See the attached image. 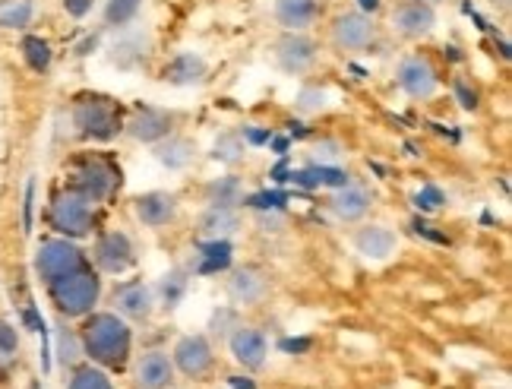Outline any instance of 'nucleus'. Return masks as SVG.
I'll list each match as a JSON object with an SVG mask.
<instances>
[{
    "mask_svg": "<svg viewBox=\"0 0 512 389\" xmlns=\"http://www.w3.org/2000/svg\"><path fill=\"white\" fill-rule=\"evenodd\" d=\"M83 355L92 358V364L108 367V371H121L130 358V326L117 314H86L80 329Z\"/></svg>",
    "mask_w": 512,
    "mask_h": 389,
    "instance_id": "nucleus-1",
    "label": "nucleus"
},
{
    "mask_svg": "<svg viewBox=\"0 0 512 389\" xmlns=\"http://www.w3.org/2000/svg\"><path fill=\"white\" fill-rule=\"evenodd\" d=\"M48 295L57 307V314L64 320H80L86 314H92V307L98 304V295H102V279L95 276L92 266L73 272V276L51 282Z\"/></svg>",
    "mask_w": 512,
    "mask_h": 389,
    "instance_id": "nucleus-2",
    "label": "nucleus"
},
{
    "mask_svg": "<svg viewBox=\"0 0 512 389\" xmlns=\"http://www.w3.org/2000/svg\"><path fill=\"white\" fill-rule=\"evenodd\" d=\"M70 190H76L80 197L89 203H102L108 200L114 187H121V168H114L105 155H80L70 165Z\"/></svg>",
    "mask_w": 512,
    "mask_h": 389,
    "instance_id": "nucleus-3",
    "label": "nucleus"
},
{
    "mask_svg": "<svg viewBox=\"0 0 512 389\" xmlns=\"http://www.w3.org/2000/svg\"><path fill=\"white\" fill-rule=\"evenodd\" d=\"M73 127L86 140H111L121 133V105L105 99V95H83L73 105Z\"/></svg>",
    "mask_w": 512,
    "mask_h": 389,
    "instance_id": "nucleus-4",
    "label": "nucleus"
},
{
    "mask_svg": "<svg viewBox=\"0 0 512 389\" xmlns=\"http://www.w3.org/2000/svg\"><path fill=\"white\" fill-rule=\"evenodd\" d=\"M95 203H89L86 197H80L76 190H61L51 197V206H48V222L51 228L57 231L61 238H86L92 225H95V212H92Z\"/></svg>",
    "mask_w": 512,
    "mask_h": 389,
    "instance_id": "nucleus-5",
    "label": "nucleus"
},
{
    "mask_svg": "<svg viewBox=\"0 0 512 389\" xmlns=\"http://www.w3.org/2000/svg\"><path fill=\"white\" fill-rule=\"evenodd\" d=\"M86 266H89L86 254L70 238H48L35 250V272H38V279L45 282V288L51 282H61V279L73 276V272H80Z\"/></svg>",
    "mask_w": 512,
    "mask_h": 389,
    "instance_id": "nucleus-6",
    "label": "nucleus"
},
{
    "mask_svg": "<svg viewBox=\"0 0 512 389\" xmlns=\"http://www.w3.org/2000/svg\"><path fill=\"white\" fill-rule=\"evenodd\" d=\"M95 263L102 272H108V276H121V272H127L133 266V241L124 235V231H108V235H102L95 241Z\"/></svg>",
    "mask_w": 512,
    "mask_h": 389,
    "instance_id": "nucleus-7",
    "label": "nucleus"
},
{
    "mask_svg": "<svg viewBox=\"0 0 512 389\" xmlns=\"http://www.w3.org/2000/svg\"><path fill=\"white\" fill-rule=\"evenodd\" d=\"M174 367L184 377H206L212 371V345L206 336H184L181 342L174 345Z\"/></svg>",
    "mask_w": 512,
    "mask_h": 389,
    "instance_id": "nucleus-8",
    "label": "nucleus"
},
{
    "mask_svg": "<svg viewBox=\"0 0 512 389\" xmlns=\"http://www.w3.org/2000/svg\"><path fill=\"white\" fill-rule=\"evenodd\" d=\"M231 355L238 364H244L247 371H260V367L266 364V355H269L266 336L260 333V329H253V326H234Z\"/></svg>",
    "mask_w": 512,
    "mask_h": 389,
    "instance_id": "nucleus-9",
    "label": "nucleus"
},
{
    "mask_svg": "<svg viewBox=\"0 0 512 389\" xmlns=\"http://www.w3.org/2000/svg\"><path fill=\"white\" fill-rule=\"evenodd\" d=\"M399 86L411 99H430V95L437 92L440 80H437V70H433L424 57H405L399 64Z\"/></svg>",
    "mask_w": 512,
    "mask_h": 389,
    "instance_id": "nucleus-10",
    "label": "nucleus"
},
{
    "mask_svg": "<svg viewBox=\"0 0 512 389\" xmlns=\"http://www.w3.org/2000/svg\"><path fill=\"white\" fill-rule=\"evenodd\" d=\"M313 57H317V45L298 32H288L285 38H279V45H275V61H279L285 73H304L313 64Z\"/></svg>",
    "mask_w": 512,
    "mask_h": 389,
    "instance_id": "nucleus-11",
    "label": "nucleus"
},
{
    "mask_svg": "<svg viewBox=\"0 0 512 389\" xmlns=\"http://www.w3.org/2000/svg\"><path fill=\"white\" fill-rule=\"evenodd\" d=\"M332 42L339 51H361L373 42V23L364 13H345L332 26Z\"/></svg>",
    "mask_w": 512,
    "mask_h": 389,
    "instance_id": "nucleus-12",
    "label": "nucleus"
},
{
    "mask_svg": "<svg viewBox=\"0 0 512 389\" xmlns=\"http://www.w3.org/2000/svg\"><path fill=\"white\" fill-rule=\"evenodd\" d=\"M433 23H437V13H433L430 4H424V0H408V4H402L396 13H392V26H396V32H402L405 38H421L433 29Z\"/></svg>",
    "mask_w": 512,
    "mask_h": 389,
    "instance_id": "nucleus-13",
    "label": "nucleus"
},
{
    "mask_svg": "<svg viewBox=\"0 0 512 389\" xmlns=\"http://www.w3.org/2000/svg\"><path fill=\"white\" fill-rule=\"evenodd\" d=\"M174 380V361L168 352H146L136 361V383L140 389H168Z\"/></svg>",
    "mask_w": 512,
    "mask_h": 389,
    "instance_id": "nucleus-14",
    "label": "nucleus"
},
{
    "mask_svg": "<svg viewBox=\"0 0 512 389\" xmlns=\"http://www.w3.org/2000/svg\"><path fill=\"white\" fill-rule=\"evenodd\" d=\"M114 307L121 310L124 317L146 320L152 314V291L143 282H124L114 288Z\"/></svg>",
    "mask_w": 512,
    "mask_h": 389,
    "instance_id": "nucleus-15",
    "label": "nucleus"
},
{
    "mask_svg": "<svg viewBox=\"0 0 512 389\" xmlns=\"http://www.w3.org/2000/svg\"><path fill=\"white\" fill-rule=\"evenodd\" d=\"M177 212V200L171 197V193H162V190H152L146 193V197L136 200V219H140L143 225L149 228H162L174 219Z\"/></svg>",
    "mask_w": 512,
    "mask_h": 389,
    "instance_id": "nucleus-16",
    "label": "nucleus"
},
{
    "mask_svg": "<svg viewBox=\"0 0 512 389\" xmlns=\"http://www.w3.org/2000/svg\"><path fill=\"white\" fill-rule=\"evenodd\" d=\"M130 133L143 143H159L171 133V114L159 108H140L130 121Z\"/></svg>",
    "mask_w": 512,
    "mask_h": 389,
    "instance_id": "nucleus-17",
    "label": "nucleus"
},
{
    "mask_svg": "<svg viewBox=\"0 0 512 389\" xmlns=\"http://www.w3.org/2000/svg\"><path fill=\"white\" fill-rule=\"evenodd\" d=\"M354 244L367 260H386L396 250V231H389L386 225H367L354 235Z\"/></svg>",
    "mask_w": 512,
    "mask_h": 389,
    "instance_id": "nucleus-18",
    "label": "nucleus"
},
{
    "mask_svg": "<svg viewBox=\"0 0 512 389\" xmlns=\"http://www.w3.org/2000/svg\"><path fill=\"white\" fill-rule=\"evenodd\" d=\"M228 295L234 304H260L266 298V279L256 269H238L228 279Z\"/></svg>",
    "mask_w": 512,
    "mask_h": 389,
    "instance_id": "nucleus-19",
    "label": "nucleus"
},
{
    "mask_svg": "<svg viewBox=\"0 0 512 389\" xmlns=\"http://www.w3.org/2000/svg\"><path fill=\"white\" fill-rule=\"evenodd\" d=\"M320 7L317 0H275V16L288 32H301L307 29L313 19H317Z\"/></svg>",
    "mask_w": 512,
    "mask_h": 389,
    "instance_id": "nucleus-20",
    "label": "nucleus"
},
{
    "mask_svg": "<svg viewBox=\"0 0 512 389\" xmlns=\"http://www.w3.org/2000/svg\"><path fill=\"white\" fill-rule=\"evenodd\" d=\"M231 266V244L225 238H212L200 244V254H196V272L200 276H215Z\"/></svg>",
    "mask_w": 512,
    "mask_h": 389,
    "instance_id": "nucleus-21",
    "label": "nucleus"
},
{
    "mask_svg": "<svg viewBox=\"0 0 512 389\" xmlns=\"http://www.w3.org/2000/svg\"><path fill=\"white\" fill-rule=\"evenodd\" d=\"M332 209H336V216L345 219V222H358L364 212L370 209V197H367V190L361 187H339V193L332 197Z\"/></svg>",
    "mask_w": 512,
    "mask_h": 389,
    "instance_id": "nucleus-22",
    "label": "nucleus"
},
{
    "mask_svg": "<svg viewBox=\"0 0 512 389\" xmlns=\"http://www.w3.org/2000/svg\"><path fill=\"white\" fill-rule=\"evenodd\" d=\"M206 76V64H203V57H196V54H177L174 61L165 67V80L168 83H177V86H190V83H200Z\"/></svg>",
    "mask_w": 512,
    "mask_h": 389,
    "instance_id": "nucleus-23",
    "label": "nucleus"
},
{
    "mask_svg": "<svg viewBox=\"0 0 512 389\" xmlns=\"http://www.w3.org/2000/svg\"><path fill=\"white\" fill-rule=\"evenodd\" d=\"M234 228H238V212L225 209V206H209V212L203 216V235H206V241L228 238Z\"/></svg>",
    "mask_w": 512,
    "mask_h": 389,
    "instance_id": "nucleus-24",
    "label": "nucleus"
},
{
    "mask_svg": "<svg viewBox=\"0 0 512 389\" xmlns=\"http://www.w3.org/2000/svg\"><path fill=\"white\" fill-rule=\"evenodd\" d=\"M209 203L212 206H225V209H234L238 203H244V190H241V181L238 178H219L209 184Z\"/></svg>",
    "mask_w": 512,
    "mask_h": 389,
    "instance_id": "nucleus-25",
    "label": "nucleus"
},
{
    "mask_svg": "<svg viewBox=\"0 0 512 389\" xmlns=\"http://www.w3.org/2000/svg\"><path fill=\"white\" fill-rule=\"evenodd\" d=\"M67 389H114V383L98 364H83V367H73Z\"/></svg>",
    "mask_w": 512,
    "mask_h": 389,
    "instance_id": "nucleus-26",
    "label": "nucleus"
},
{
    "mask_svg": "<svg viewBox=\"0 0 512 389\" xmlns=\"http://www.w3.org/2000/svg\"><path fill=\"white\" fill-rule=\"evenodd\" d=\"M57 358H61L64 367H73L76 361L83 358V342L80 333H73L67 323L57 326Z\"/></svg>",
    "mask_w": 512,
    "mask_h": 389,
    "instance_id": "nucleus-27",
    "label": "nucleus"
},
{
    "mask_svg": "<svg viewBox=\"0 0 512 389\" xmlns=\"http://www.w3.org/2000/svg\"><path fill=\"white\" fill-rule=\"evenodd\" d=\"M23 57H26V64H29L35 73H45V70L51 67V45L45 42V38L29 35L26 42H23Z\"/></svg>",
    "mask_w": 512,
    "mask_h": 389,
    "instance_id": "nucleus-28",
    "label": "nucleus"
},
{
    "mask_svg": "<svg viewBox=\"0 0 512 389\" xmlns=\"http://www.w3.org/2000/svg\"><path fill=\"white\" fill-rule=\"evenodd\" d=\"M155 155L168 165V168H184L190 159H193V146L184 143V140H168L165 146L155 149Z\"/></svg>",
    "mask_w": 512,
    "mask_h": 389,
    "instance_id": "nucleus-29",
    "label": "nucleus"
},
{
    "mask_svg": "<svg viewBox=\"0 0 512 389\" xmlns=\"http://www.w3.org/2000/svg\"><path fill=\"white\" fill-rule=\"evenodd\" d=\"M215 159L219 162H238L241 155H244V136H238V133H222L219 136V143H215Z\"/></svg>",
    "mask_w": 512,
    "mask_h": 389,
    "instance_id": "nucleus-30",
    "label": "nucleus"
},
{
    "mask_svg": "<svg viewBox=\"0 0 512 389\" xmlns=\"http://www.w3.org/2000/svg\"><path fill=\"white\" fill-rule=\"evenodd\" d=\"M136 13H140V0H108L105 19L108 26H127Z\"/></svg>",
    "mask_w": 512,
    "mask_h": 389,
    "instance_id": "nucleus-31",
    "label": "nucleus"
},
{
    "mask_svg": "<svg viewBox=\"0 0 512 389\" xmlns=\"http://www.w3.org/2000/svg\"><path fill=\"white\" fill-rule=\"evenodd\" d=\"M32 4L29 0H19V4H13V7H7L4 13H0V26L4 29H23V26H29V19H32Z\"/></svg>",
    "mask_w": 512,
    "mask_h": 389,
    "instance_id": "nucleus-32",
    "label": "nucleus"
},
{
    "mask_svg": "<svg viewBox=\"0 0 512 389\" xmlns=\"http://www.w3.org/2000/svg\"><path fill=\"white\" fill-rule=\"evenodd\" d=\"M184 291H187L184 272H171V276H165V282H162V301H165V307H177V304H181Z\"/></svg>",
    "mask_w": 512,
    "mask_h": 389,
    "instance_id": "nucleus-33",
    "label": "nucleus"
},
{
    "mask_svg": "<svg viewBox=\"0 0 512 389\" xmlns=\"http://www.w3.org/2000/svg\"><path fill=\"white\" fill-rule=\"evenodd\" d=\"M19 355V336H16V326L7 323L4 317H0V361H13Z\"/></svg>",
    "mask_w": 512,
    "mask_h": 389,
    "instance_id": "nucleus-34",
    "label": "nucleus"
},
{
    "mask_svg": "<svg viewBox=\"0 0 512 389\" xmlns=\"http://www.w3.org/2000/svg\"><path fill=\"white\" fill-rule=\"evenodd\" d=\"M329 102H326V92L317 89V86H310V89H301L298 95V108L301 111H323Z\"/></svg>",
    "mask_w": 512,
    "mask_h": 389,
    "instance_id": "nucleus-35",
    "label": "nucleus"
},
{
    "mask_svg": "<svg viewBox=\"0 0 512 389\" xmlns=\"http://www.w3.org/2000/svg\"><path fill=\"white\" fill-rule=\"evenodd\" d=\"M415 203H418V209H424V212H433V209H440L443 203H446V193L440 190V187H433V184H427L418 197H415Z\"/></svg>",
    "mask_w": 512,
    "mask_h": 389,
    "instance_id": "nucleus-36",
    "label": "nucleus"
},
{
    "mask_svg": "<svg viewBox=\"0 0 512 389\" xmlns=\"http://www.w3.org/2000/svg\"><path fill=\"white\" fill-rule=\"evenodd\" d=\"M247 206L253 209H282L285 206V193H253L247 200Z\"/></svg>",
    "mask_w": 512,
    "mask_h": 389,
    "instance_id": "nucleus-37",
    "label": "nucleus"
},
{
    "mask_svg": "<svg viewBox=\"0 0 512 389\" xmlns=\"http://www.w3.org/2000/svg\"><path fill=\"white\" fill-rule=\"evenodd\" d=\"M456 99H459V105L465 108V111H475L478 108V92L475 89H468V83L465 80H456Z\"/></svg>",
    "mask_w": 512,
    "mask_h": 389,
    "instance_id": "nucleus-38",
    "label": "nucleus"
},
{
    "mask_svg": "<svg viewBox=\"0 0 512 389\" xmlns=\"http://www.w3.org/2000/svg\"><path fill=\"white\" fill-rule=\"evenodd\" d=\"M339 155H342V146H339V143H332V140L317 146V162H320V165H332V162L339 159Z\"/></svg>",
    "mask_w": 512,
    "mask_h": 389,
    "instance_id": "nucleus-39",
    "label": "nucleus"
},
{
    "mask_svg": "<svg viewBox=\"0 0 512 389\" xmlns=\"http://www.w3.org/2000/svg\"><path fill=\"white\" fill-rule=\"evenodd\" d=\"M64 10L76 19H83L92 10V0H64Z\"/></svg>",
    "mask_w": 512,
    "mask_h": 389,
    "instance_id": "nucleus-40",
    "label": "nucleus"
},
{
    "mask_svg": "<svg viewBox=\"0 0 512 389\" xmlns=\"http://www.w3.org/2000/svg\"><path fill=\"white\" fill-rule=\"evenodd\" d=\"M244 133H247L250 143H269L272 140V133H266V130H244Z\"/></svg>",
    "mask_w": 512,
    "mask_h": 389,
    "instance_id": "nucleus-41",
    "label": "nucleus"
},
{
    "mask_svg": "<svg viewBox=\"0 0 512 389\" xmlns=\"http://www.w3.org/2000/svg\"><path fill=\"white\" fill-rule=\"evenodd\" d=\"M231 386L234 389H256V383L250 377H231Z\"/></svg>",
    "mask_w": 512,
    "mask_h": 389,
    "instance_id": "nucleus-42",
    "label": "nucleus"
},
{
    "mask_svg": "<svg viewBox=\"0 0 512 389\" xmlns=\"http://www.w3.org/2000/svg\"><path fill=\"white\" fill-rule=\"evenodd\" d=\"M307 345H310L307 339H298V342H282L285 352H301V348H307Z\"/></svg>",
    "mask_w": 512,
    "mask_h": 389,
    "instance_id": "nucleus-43",
    "label": "nucleus"
},
{
    "mask_svg": "<svg viewBox=\"0 0 512 389\" xmlns=\"http://www.w3.org/2000/svg\"><path fill=\"white\" fill-rule=\"evenodd\" d=\"M358 4H361L364 10H377V7H380V0H358Z\"/></svg>",
    "mask_w": 512,
    "mask_h": 389,
    "instance_id": "nucleus-44",
    "label": "nucleus"
}]
</instances>
